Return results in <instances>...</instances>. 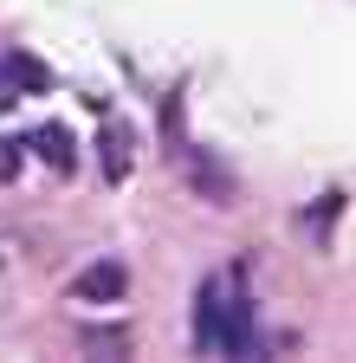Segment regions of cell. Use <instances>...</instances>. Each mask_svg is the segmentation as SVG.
Here are the masks:
<instances>
[{
    "instance_id": "cell-4",
    "label": "cell",
    "mask_w": 356,
    "mask_h": 363,
    "mask_svg": "<svg viewBox=\"0 0 356 363\" xmlns=\"http://www.w3.org/2000/svg\"><path fill=\"white\" fill-rule=\"evenodd\" d=\"M33 150L46 156L52 169H71V162H78V143H71L65 123H39V130H33Z\"/></svg>"
},
{
    "instance_id": "cell-3",
    "label": "cell",
    "mask_w": 356,
    "mask_h": 363,
    "mask_svg": "<svg viewBox=\"0 0 356 363\" xmlns=\"http://www.w3.org/2000/svg\"><path fill=\"white\" fill-rule=\"evenodd\" d=\"M20 84H26V91H46V65L26 59V52L0 59V111H13V104H20Z\"/></svg>"
},
{
    "instance_id": "cell-6",
    "label": "cell",
    "mask_w": 356,
    "mask_h": 363,
    "mask_svg": "<svg viewBox=\"0 0 356 363\" xmlns=\"http://www.w3.org/2000/svg\"><path fill=\"white\" fill-rule=\"evenodd\" d=\"M13 162H20V143H0V182L13 175Z\"/></svg>"
},
{
    "instance_id": "cell-5",
    "label": "cell",
    "mask_w": 356,
    "mask_h": 363,
    "mask_svg": "<svg viewBox=\"0 0 356 363\" xmlns=\"http://www.w3.org/2000/svg\"><path fill=\"white\" fill-rule=\"evenodd\" d=\"M104 150H110V156H104V175H110V182H123V175H130V136H123V130H110V136H104Z\"/></svg>"
},
{
    "instance_id": "cell-2",
    "label": "cell",
    "mask_w": 356,
    "mask_h": 363,
    "mask_svg": "<svg viewBox=\"0 0 356 363\" xmlns=\"http://www.w3.org/2000/svg\"><path fill=\"white\" fill-rule=\"evenodd\" d=\"M123 286H130L123 259H98V266H84L78 279H71V298H78V305H117Z\"/></svg>"
},
{
    "instance_id": "cell-1",
    "label": "cell",
    "mask_w": 356,
    "mask_h": 363,
    "mask_svg": "<svg viewBox=\"0 0 356 363\" xmlns=\"http://www.w3.org/2000/svg\"><path fill=\"white\" fill-rule=\"evenodd\" d=\"M195 350H207V357H253L259 350L240 272H214L201 286V298H195Z\"/></svg>"
}]
</instances>
